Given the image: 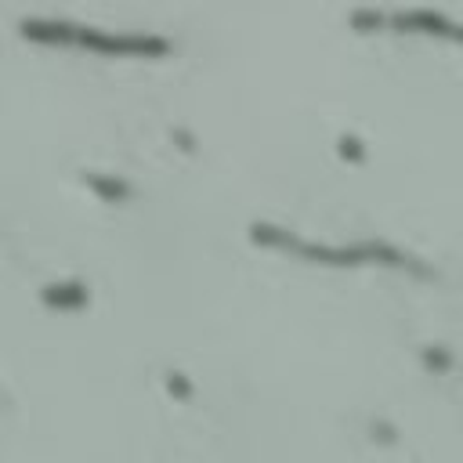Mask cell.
<instances>
[{"mask_svg":"<svg viewBox=\"0 0 463 463\" xmlns=\"http://www.w3.org/2000/svg\"><path fill=\"white\" fill-rule=\"evenodd\" d=\"M427 362H431V365H438V369H445V365H449L452 358H449L445 351H427Z\"/></svg>","mask_w":463,"mask_h":463,"instance_id":"cell-1","label":"cell"}]
</instances>
